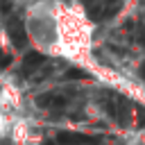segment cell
<instances>
[{"label": "cell", "instance_id": "obj_4", "mask_svg": "<svg viewBox=\"0 0 145 145\" xmlns=\"http://www.w3.org/2000/svg\"><path fill=\"white\" fill-rule=\"evenodd\" d=\"M66 102L68 100L63 95H57V93H45V95L36 97V104L41 109H61V106H66Z\"/></svg>", "mask_w": 145, "mask_h": 145}, {"label": "cell", "instance_id": "obj_7", "mask_svg": "<svg viewBox=\"0 0 145 145\" xmlns=\"http://www.w3.org/2000/svg\"><path fill=\"white\" fill-rule=\"evenodd\" d=\"M91 75L86 72V70H82V68H70L68 70V79H88Z\"/></svg>", "mask_w": 145, "mask_h": 145}, {"label": "cell", "instance_id": "obj_12", "mask_svg": "<svg viewBox=\"0 0 145 145\" xmlns=\"http://www.w3.org/2000/svg\"><path fill=\"white\" fill-rule=\"evenodd\" d=\"M138 75H140V77H143V79H145V61H143V63H140V68H138Z\"/></svg>", "mask_w": 145, "mask_h": 145}, {"label": "cell", "instance_id": "obj_9", "mask_svg": "<svg viewBox=\"0 0 145 145\" xmlns=\"http://www.w3.org/2000/svg\"><path fill=\"white\" fill-rule=\"evenodd\" d=\"M7 63H11V57L9 54H0V68H5Z\"/></svg>", "mask_w": 145, "mask_h": 145}, {"label": "cell", "instance_id": "obj_1", "mask_svg": "<svg viewBox=\"0 0 145 145\" xmlns=\"http://www.w3.org/2000/svg\"><path fill=\"white\" fill-rule=\"evenodd\" d=\"M57 145H100V136L77 134V131H59L54 136Z\"/></svg>", "mask_w": 145, "mask_h": 145}, {"label": "cell", "instance_id": "obj_10", "mask_svg": "<svg viewBox=\"0 0 145 145\" xmlns=\"http://www.w3.org/2000/svg\"><path fill=\"white\" fill-rule=\"evenodd\" d=\"M0 7H2V14H7V11H11V5H9L7 0H0Z\"/></svg>", "mask_w": 145, "mask_h": 145}, {"label": "cell", "instance_id": "obj_5", "mask_svg": "<svg viewBox=\"0 0 145 145\" xmlns=\"http://www.w3.org/2000/svg\"><path fill=\"white\" fill-rule=\"evenodd\" d=\"M41 63H45V57H43L41 52H27L25 59H23V72L29 75V72H34Z\"/></svg>", "mask_w": 145, "mask_h": 145}, {"label": "cell", "instance_id": "obj_3", "mask_svg": "<svg viewBox=\"0 0 145 145\" xmlns=\"http://www.w3.org/2000/svg\"><path fill=\"white\" fill-rule=\"evenodd\" d=\"M106 111H109V116L116 120V122H120V125H127L129 120V102H127V97H122V95H118V97H113L111 102H106Z\"/></svg>", "mask_w": 145, "mask_h": 145}, {"label": "cell", "instance_id": "obj_6", "mask_svg": "<svg viewBox=\"0 0 145 145\" xmlns=\"http://www.w3.org/2000/svg\"><path fill=\"white\" fill-rule=\"evenodd\" d=\"M120 11V0H109L106 5H104V11L100 14L102 18H111V16H116Z\"/></svg>", "mask_w": 145, "mask_h": 145}, {"label": "cell", "instance_id": "obj_11", "mask_svg": "<svg viewBox=\"0 0 145 145\" xmlns=\"http://www.w3.org/2000/svg\"><path fill=\"white\" fill-rule=\"evenodd\" d=\"M138 116H140V118H138V122H140V125H145V109H143V106H138Z\"/></svg>", "mask_w": 145, "mask_h": 145}, {"label": "cell", "instance_id": "obj_8", "mask_svg": "<svg viewBox=\"0 0 145 145\" xmlns=\"http://www.w3.org/2000/svg\"><path fill=\"white\" fill-rule=\"evenodd\" d=\"M82 2H84V5L88 7V14H91V16L95 18V16H97V14H95V9L100 7V0H82Z\"/></svg>", "mask_w": 145, "mask_h": 145}, {"label": "cell", "instance_id": "obj_2", "mask_svg": "<svg viewBox=\"0 0 145 145\" xmlns=\"http://www.w3.org/2000/svg\"><path fill=\"white\" fill-rule=\"evenodd\" d=\"M7 34H9V39H11V43H14V48H25L27 45V29H25V25H23V20L20 18H16V16H11L9 20H7Z\"/></svg>", "mask_w": 145, "mask_h": 145}]
</instances>
